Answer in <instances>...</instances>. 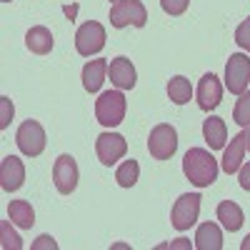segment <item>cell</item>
I'll return each mask as SVG.
<instances>
[{"label":"cell","instance_id":"cell-26","mask_svg":"<svg viewBox=\"0 0 250 250\" xmlns=\"http://www.w3.org/2000/svg\"><path fill=\"white\" fill-rule=\"evenodd\" d=\"M13 113H15V108H13V100L3 95V98H0V128H3V130L10 125Z\"/></svg>","mask_w":250,"mask_h":250},{"label":"cell","instance_id":"cell-32","mask_svg":"<svg viewBox=\"0 0 250 250\" xmlns=\"http://www.w3.org/2000/svg\"><path fill=\"white\" fill-rule=\"evenodd\" d=\"M240 250H250V235H248V238L240 243Z\"/></svg>","mask_w":250,"mask_h":250},{"label":"cell","instance_id":"cell-2","mask_svg":"<svg viewBox=\"0 0 250 250\" xmlns=\"http://www.w3.org/2000/svg\"><path fill=\"white\" fill-rule=\"evenodd\" d=\"M125 108H128V103H125L123 90H118V88L105 90L95 100V118H98L100 125H105V128H115V125H120L123 118H125Z\"/></svg>","mask_w":250,"mask_h":250},{"label":"cell","instance_id":"cell-29","mask_svg":"<svg viewBox=\"0 0 250 250\" xmlns=\"http://www.w3.org/2000/svg\"><path fill=\"white\" fill-rule=\"evenodd\" d=\"M238 183H240L243 190H250V163H245L238 170Z\"/></svg>","mask_w":250,"mask_h":250},{"label":"cell","instance_id":"cell-34","mask_svg":"<svg viewBox=\"0 0 250 250\" xmlns=\"http://www.w3.org/2000/svg\"><path fill=\"white\" fill-rule=\"evenodd\" d=\"M0 3H10V0H0Z\"/></svg>","mask_w":250,"mask_h":250},{"label":"cell","instance_id":"cell-8","mask_svg":"<svg viewBox=\"0 0 250 250\" xmlns=\"http://www.w3.org/2000/svg\"><path fill=\"white\" fill-rule=\"evenodd\" d=\"M250 83V58L243 53H233L225 65V88L233 95H243Z\"/></svg>","mask_w":250,"mask_h":250},{"label":"cell","instance_id":"cell-33","mask_svg":"<svg viewBox=\"0 0 250 250\" xmlns=\"http://www.w3.org/2000/svg\"><path fill=\"white\" fill-rule=\"evenodd\" d=\"M110 3H113V5H115V3H120V0H110Z\"/></svg>","mask_w":250,"mask_h":250},{"label":"cell","instance_id":"cell-17","mask_svg":"<svg viewBox=\"0 0 250 250\" xmlns=\"http://www.w3.org/2000/svg\"><path fill=\"white\" fill-rule=\"evenodd\" d=\"M215 215H218L220 225L225 228L228 233H238L240 228H243V220H245V215H243V208H240L238 203H233V200H223V203L218 205Z\"/></svg>","mask_w":250,"mask_h":250},{"label":"cell","instance_id":"cell-3","mask_svg":"<svg viewBox=\"0 0 250 250\" xmlns=\"http://www.w3.org/2000/svg\"><path fill=\"white\" fill-rule=\"evenodd\" d=\"M15 143H18V148L23 155L28 158H38L40 153L45 150V130H43V125H40L38 120H25L23 125L18 128L15 133Z\"/></svg>","mask_w":250,"mask_h":250},{"label":"cell","instance_id":"cell-1","mask_svg":"<svg viewBox=\"0 0 250 250\" xmlns=\"http://www.w3.org/2000/svg\"><path fill=\"white\" fill-rule=\"evenodd\" d=\"M183 173L195 188H208L218 180V160L205 148H190L183 158Z\"/></svg>","mask_w":250,"mask_h":250},{"label":"cell","instance_id":"cell-6","mask_svg":"<svg viewBox=\"0 0 250 250\" xmlns=\"http://www.w3.org/2000/svg\"><path fill=\"white\" fill-rule=\"evenodd\" d=\"M103 48H105V28L95 23V20L83 23L75 33V50L83 58H90V55H98Z\"/></svg>","mask_w":250,"mask_h":250},{"label":"cell","instance_id":"cell-16","mask_svg":"<svg viewBox=\"0 0 250 250\" xmlns=\"http://www.w3.org/2000/svg\"><path fill=\"white\" fill-rule=\"evenodd\" d=\"M203 138L205 143L210 145V150H223L225 148V140H228V128H225V120L218 115H210L203 120Z\"/></svg>","mask_w":250,"mask_h":250},{"label":"cell","instance_id":"cell-14","mask_svg":"<svg viewBox=\"0 0 250 250\" xmlns=\"http://www.w3.org/2000/svg\"><path fill=\"white\" fill-rule=\"evenodd\" d=\"M245 150H248V145H245V133L233 135L230 145H228L225 153H223V163H220V165H223V170H225L228 175H233V173H238V170L243 168Z\"/></svg>","mask_w":250,"mask_h":250},{"label":"cell","instance_id":"cell-20","mask_svg":"<svg viewBox=\"0 0 250 250\" xmlns=\"http://www.w3.org/2000/svg\"><path fill=\"white\" fill-rule=\"evenodd\" d=\"M8 218L13 220V225L25 228V230H30V228L35 225V210H33V205L28 200H10Z\"/></svg>","mask_w":250,"mask_h":250},{"label":"cell","instance_id":"cell-13","mask_svg":"<svg viewBox=\"0 0 250 250\" xmlns=\"http://www.w3.org/2000/svg\"><path fill=\"white\" fill-rule=\"evenodd\" d=\"M108 73H110V83H113L118 90H133V88H135V83H138V75H135L133 62L125 58V55L110 60Z\"/></svg>","mask_w":250,"mask_h":250},{"label":"cell","instance_id":"cell-27","mask_svg":"<svg viewBox=\"0 0 250 250\" xmlns=\"http://www.w3.org/2000/svg\"><path fill=\"white\" fill-rule=\"evenodd\" d=\"M190 5V0H160V8L168 15H183Z\"/></svg>","mask_w":250,"mask_h":250},{"label":"cell","instance_id":"cell-21","mask_svg":"<svg viewBox=\"0 0 250 250\" xmlns=\"http://www.w3.org/2000/svg\"><path fill=\"white\" fill-rule=\"evenodd\" d=\"M168 95H170V100L175 103V105H185V103H190V98H193L190 80H188L185 75L170 78V83H168Z\"/></svg>","mask_w":250,"mask_h":250},{"label":"cell","instance_id":"cell-11","mask_svg":"<svg viewBox=\"0 0 250 250\" xmlns=\"http://www.w3.org/2000/svg\"><path fill=\"white\" fill-rule=\"evenodd\" d=\"M195 95H198L200 110H205V113L215 110V108L220 105V100H223V85H220L218 75L205 73V75L200 78V83H198V93H195Z\"/></svg>","mask_w":250,"mask_h":250},{"label":"cell","instance_id":"cell-10","mask_svg":"<svg viewBox=\"0 0 250 250\" xmlns=\"http://www.w3.org/2000/svg\"><path fill=\"white\" fill-rule=\"evenodd\" d=\"M95 153H98V160L103 165H115L125 153H128V143H125V138L118 135V133H103L95 140Z\"/></svg>","mask_w":250,"mask_h":250},{"label":"cell","instance_id":"cell-15","mask_svg":"<svg viewBox=\"0 0 250 250\" xmlns=\"http://www.w3.org/2000/svg\"><path fill=\"white\" fill-rule=\"evenodd\" d=\"M108 65H110V62L105 58H98V60L85 62V68H83V88H85L88 93H98L103 88V83H105Z\"/></svg>","mask_w":250,"mask_h":250},{"label":"cell","instance_id":"cell-24","mask_svg":"<svg viewBox=\"0 0 250 250\" xmlns=\"http://www.w3.org/2000/svg\"><path fill=\"white\" fill-rule=\"evenodd\" d=\"M10 223H13V220H10ZM10 223H8V220L0 223V238H3V248H5V250H20V248H23V240L18 238V233L10 228Z\"/></svg>","mask_w":250,"mask_h":250},{"label":"cell","instance_id":"cell-9","mask_svg":"<svg viewBox=\"0 0 250 250\" xmlns=\"http://www.w3.org/2000/svg\"><path fill=\"white\" fill-rule=\"evenodd\" d=\"M78 178H80V173H78L75 158L68 155V153H62L55 160V165H53V183L58 188V193L60 195H70L78 188Z\"/></svg>","mask_w":250,"mask_h":250},{"label":"cell","instance_id":"cell-28","mask_svg":"<svg viewBox=\"0 0 250 250\" xmlns=\"http://www.w3.org/2000/svg\"><path fill=\"white\" fill-rule=\"evenodd\" d=\"M30 248H33V250H55L58 243H55V238H50V235H40Z\"/></svg>","mask_w":250,"mask_h":250},{"label":"cell","instance_id":"cell-25","mask_svg":"<svg viewBox=\"0 0 250 250\" xmlns=\"http://www.w3.org/2000/svg\"><path fill=\"white\" fill-rule=\"evenodd\" d=\"M235 43H238L243 50L250 53V18H245L243 23L235 28Z\"/></svg>","mask_w":250,"mask_h":250},{"label":"cell","instance_id":"cell-30","mask_svg":"<svg viewBox=\"0 0 250 250\" xmlns=\"http://www.w3.org/2000/svg\"><path fill=\"white\" fill-rule=\"evenodd\" d=\"M243 133H245V145H248V150H250V125H245Z\"/></svg>","mask_w":250,"mask_h":250},{"label":"cell","instance_id":"cell-4","mask_svg":"<svg viewBox=\"0 0 250 250\" xmlns=\"http://www.w3.org/2000/svg\"><path fill=\"white\" fill-rule=\"evenodd\" d=\"M148 150L155 160H170L178 150V133L173 125L168 123H160L150 130V138H148Z\"/></svg>","mask_w":250,"mask_h":250},{"label":"cell","instance_id":"cell-18","mask_svg":"<svg viewBox=\"0 0 250 250\" xmlns=\"http://www.w3.org/2000/svg\"><path fill=\"white\" fill-rule=\"evenodd\" d=\"M53 33L45 28V25H35V28H30L28 33H25V45H28V50L30 53H35V55H48L50 50H53Z\"/></svg>","mask_w":250,"mask_h":250},{"label":"cell","instance_id":"cell-12","mask_svg":"<svg viewBox=\"0 0 250 250\" xmlns=\"http://www.w3.org/2000/svg\"><path fill=\"white\" fill-rule=\"evenodd\" d=\"M25 183V165L20 158L15 155H8L3 158V163H0V188H3L5 193H15L20 190Z\"/></svg>","mask_w":250,"mask_h":250},{"label":"cell","instance_id":"cell-23","mask_svg":"<svg viewBox=\"0 0 250 250\" xmlns=\"http://www.w3.org/2000/svg\"><path fill=\"white\" fill-rule=\"evenodd\" d=\"M233 120L240 125V128L250 125V90H245L243 95H238L235 108H233Z\"/></svg>","mask_w":250,"mask_h":250},{"label":"cell","instance_id":"cell-5","mask_svg":"<svg viewBox=\"0 0 250 250\" xmlns=\"http://www.w3.org/2000/svg\"><path fill=\"white\" fill-rule=\"evenodd\" d=\"M148 23V10L140 0H120L110 8V25L113 28H125V25H135L143 28Z\"/></svg>","mask_w":250,"mask_h":250},{"label":"cell","instance_id":"cell-31","mask_svg":"<svg viewBox=\"0 0 250 250\" xmlns=\"http://www.w3.org/2000/svg\"><path fill=\"white\" fill-rule=\"evenodd\" d=\"M170 248H188V243H185V240H183V238H180V240H178V243H170Z\"/></svg>","mask_w":250,"mask_h":250},{"label":"cell","instance_id":"cell-19","mask_svg":"<svg viewBox=\"0 0 250 250\" xmlns=\"http://www.w3.org/2000/svg\"><path fill=\"white\" fill-rule=\"evenodd\" d=\"M195 248L198 250H220L223 248V233L215 223H203L195 233Z\"/></svg>","mask_w":250,"mask_h":250},{"label":"cell","instance_id":"cell-22","mask_svg":"<svg viewBox=\"0 0 250 250\" xmlns=\"http://www.w3.org/2000/svg\"><path fill=\"white\" fill-rule=\"evenodd\" d=\"M138 175H140V165H138V160H125V163H120L118 165V170H115V180H118V185L120 188H133L135 183H138Z\"/></svg>","mask_w":250,"mask_h":250},{"label":"cell","instance_id":"cell-7","mask_svg":"<svg viewBox=\"0 0 250 250\" xmlns=\"http://www.w3.org/2000/svg\"><path fill=\"white\" fill-rule=\"evenodd\" d=\"M200 195L198 193H185L175 200L173 210H170V220H173V228L175 230H188L198 223V215H200Z\"/></svg>","mask_w":250,"mask_h":250}]
</instances>
